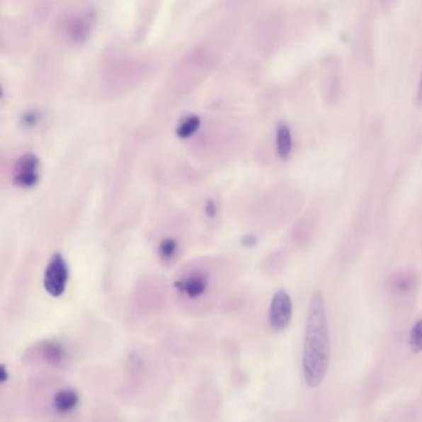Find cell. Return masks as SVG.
<instances>
[{
	"mask_svg": "<svg viewBox=\"0 0 422 422\" xmlns=\"http://www.w3.org/2000/svg\"><path fill=\"white\" fill-rule=\"evenodd\" d=\"M329 357L331 338L329 319L324 294L317 290L309 299L304 329L302 372L307 387L317 388L322 384L329 372Z\"/></svg>",
	"mask_w": 422,
	"mask_h": 422,
	"instance_id": "obj_1",
	"label": "cell"
},
{
	"mask_svg": "<svg viewBox=\"0 0 422 422\" xmlns=\"http://www.w3.org/2000/svg\"><path fill=\"white\" fill-rule=\"evenodd\" d=\"M69 270L67 261L62 254L56 253L51 256L45 269L44 287L47 294L59 297L64 295L69 284Z\"/></svg>",
	"mask_w": 422,
	"mask_h": 422,
	"instance_id": "obj_2",
	"label": "cell"
},
{
	"mask_svg": "<svg viewBox=\"0 0 422 422\" xmlns=\"http://www.w3.org/2000/svg\"><path fill=\"white\" fill-rule=\"evenodd\" d=\"M292 317V301L290 295L280 289L275 291L269 307V324L276 332L284 331Z\"/></svg>",
	"mask_w": 422,
	"mask_h": 422,
	"instance_id": "obj_3",
	"label": "cell"
},
{
	"mask_svg": "<svg viewBox=\"0 0 422 422\" xmlns=\"http://www.w3.org/2000/svg\"><path fill=\"white\" fill-rule=\"evenodd\" d=\"M40 178V160L34 152H26L15 164L13 180L16 186L30 188L35 186Z\"/></svg>",
	"mask_w": 422,
	"mask_h": 422,
	"instance_id": "obj_4",
	"label": "cell"
},
{
	"mask_svg": "<svg viewBox=\"0 0 422 422\" xmlns=\"http://www.w3.org/2000/svg\"><path fill=\"white\" fill-rule=\"evenodd\" d=\"M177 291L187 299L196 300L206 292L208 287V279L201 273H193L182 276L175 283Z\"/></svg>",
	"mask_w": 422,
	"mask_h": 422,
	"instance_id": "obj_5",
	"label": "cell"
},
{
	"mask_svg": "<svg viewBox=\"0 0 422 422\" xmlns=\"http://www.w3.org/2000/svg\"><path fill=\"white\" fill-rule=\"evenodd\" d=\"M79 394L74 389H61L54 397V409L59 415L72 413L79 406Z\"/></svg>",
	"mask_w": 422,
	"mask_h": 422,
	"instance_id": "obj_6",
	"label": "cell"
},
{
	"mask_svg": "<svg viewBox=\"0 0 422 422\" xmlns=\"http://www.w3.org/2000/svg\"><path fill=\"white\" fill-rule=\"evenodd\" d=\"M276 150L283 159L290 156L292 150V134L287 124L281 122L276 127Z\"/></svg>",
	"mask_w": 422,
	"mask_h": 422,
	"instance_id": "obj_7",
	"label": "cell"
},
{
	"mask_svg": "<svg viewBox=\"0 0 422 422\" xmlns=\"http://www.w3.org/2000/svg\"><path fill=\"white\" fill-rule=\"evenodd\" d=\"M200 127H201V118L196 114H188L181 118L177 124L176 135L181 139L190 138L191 135L196 133Z\"/></svg>",
	"mask_w": 422,
	"mask_h": 422,
	"instance_id": "obj_8",
	"label": "cell"
},
{
	"mask_svg": "<svg viewBox=\"0 0 422 422\" xmlns=\"http://www.w3.org/2000/svg\"><path fill=\"white\" fill-rule=\"evenodd\" d=\"M177 249V241L171 238H166V239H162L159 244V256L161 258L162 261H171L173 259V256H176Z\"/></svg>",
	"mask_w": 422,
	"mask_h": 422,
	"instance_id": "obj_9",
	"label": "cell"
},
{
	"mask_svg": "<svg viewBox=\"0 0 422 422\" xmlns=\"http://www.w3.org/2000/svg\"><path fill=\"white\" fill-rule=\"evenodd\" d=\"M409 343H410V348L414 353L422 352V319L418 321L411 329Z\"/></svg>",
	"mask_w": 422,
	"mask_h": 422,
	"instance_id": "obj_10",
	"label": "cell"
},
{
	"mask_svg": "<svg viewBox=\"0 0 422 422\" xmlns=\"http://www.w3.org/2000/svg\"><path fill=\"white\" fill-rule=\"evenodd\" d=\"M413 278L405 274H399L392 281V286L397 294H406L413 287Z\"/></svg>",
	"mask_w": 422,
	"mask_h": 422,
	"instance_id": "obj_11",
	"label": "cell"
},
{
	"mask_svg": "<svg viewBox=\"0 0 422 422\" xmlns=\"http://www.w3.org/2000/svg\"><path fill=\"white\" fill-rule=\"evenodd\" d=\"M44 353L46 354V358L49 360L59 362L62 359V349L59 344L47 343L44 348Z\"/></svg>",
	"mask_w": 422,
	"mask_h": 422,
	"instance_id": "obj_12",
	"label": "cell"
},
{
	"mask_svg": "<svg viewBox=\"0 0 422 422\" xmlns=\"http://www.w3.org/2000/svg\"><path fill=\"white\" fill-rule=\"evenodd\" d=\"M416 102H418V106H420V107H421V106H422V74H421V77H420V82H418V94H416Z\"/></svg>",
	"mask_w": 422,
	"mask_h": 422,
	"instance_id": "obj_13",
	"label": "cell"
},
{
	"mask_svg": "<svg viewBox=\"0 0 422 422\" xmlns=\"http://www.w3.org/2000/svg\"><path fill=\"white\" fill-rule=\"evenodd\" d=\"M0 375H1V382L5 383L6 379H8V370L5 368V365H1V368H0Z\"/></svg>",
	"mask_w": 422,
	"mask_h": 422,
	"instance_id": "obj_14",
	"label": "cell"
}]
</instances>
